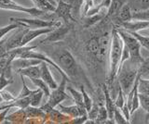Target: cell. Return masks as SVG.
Here are the masks:
<instances>
[{
  "label": "cell",
  "instance_id": "cell-1",
  "mask_svg": "<svg viewBox=\"0 0 149 124\" xmlns=\"http://www.w3.org/2000/svg\"><path fill=\"white\" fill-rule=\"evenodd\" d=\"M50 58L62 69L71 82L72 80L79 81L84 77L81 68L77 64L76 58L64 47L56 48L52 53V58Z\"/></svg>",
  "mask_w": 149,
  "mask_h": 124
},
{
  "label": "cell",
  "instance_id": "cell-2",
  "mask_svg": "<svg viewBox=\"0 0 149 124\" xmlns=\"http://www.w3.org/2000/svg\"><path fill=\"white\" fill-rule=\"evenodd\" d=\"M123 50V41L118 33L116 28H113L111 32L110 48L108 53L109 66H108V76L107 82L109 84H113L114 81L116 79V75L119 70L121 55Z\"/></svg>",
  "mask_w": 149,
  "mask_h": 124
},
{
  "label": "cell",
  "instance_id": "cell-3",
  "mask_svg": "<svg viewBox=\"0 0 149 124\" xmlns=\"http://www.w3.org/2000/svg\"><path fill=\"white\" fill-rule=\"evenodd\" d=\"M138 67L132 65L130 62V64H127V61L119 69L116 78H118L119 88L122 90L125 96L132 89L138 76Z\"/></svg>",
  "mask_w": 149,
  "mask_h": 124
},
{
  "label": "cell",
  "instance_id": "cell-4",
  "mask_svg": "<svg viewBox=\"0 0 149 124\" xmlns=\"http://www.w3.org/2000/svg\"><path fill=\"white\" fill-rule=\"evenodd\" d=\"M116 30H118V33L120 35L121 39H122L124 45L128 47L130 51V58L129 61L132 65L139 68L144 60V58L141 55V45H140L139 42L136 40V38L133 37L132 34H129L128 32L124 31L123 29L116 28Z\"/></svg>",
  "mask_w": 149,
  "mask_h": 124
},
{
  "label": "cell",
  "instance_id": "cell-5",
  "mask_svg": "<svg viewBox=\"0 0 149 124\" xmlns=\"http://www.w3.org/2000/svg\"><path fill=\"white\" fill-rule=\"evenodd\" d=\"M67 82L68 81L66 79L62 78L61 84H58L57 88L50 91V95L48 97V101H47L43 106L39 107L42 111H44L46 114H48L50 110H52L56 107H58V105L62 104L63 100L69 98V95L66 94V92H65Z\"/></svg>",
  "mask_w": 149,
  "mask_h": 124
},
{
  "label": "cell",
  "instance_id": "cell-6",
  "mask_svg": "<svg viewBox=\"0 0 149 124\" xmlns=\"http://www.w3.org/2000/svg\"><path fill=\"white\" fill-rule=\"evenodd\" d=\"M11 23H16L19 26H23L28 29H42V28H57L62 25V22L55 20H44L39 18L26 19V18H9Z\"/></svg>",
  "mask_w": 149,
  "mask_h": 124
},
{
  "label": "cell",
  "instance_id": "cell-7",
  "mask_svg": "<svg viewBox=\"0 0 149 124\" xmlns=\"http://www.w3.org/2000/svg\"><path fill=\"white\" fill-rule=\"evenodd\" d=\"M0 10L22 12L34 18H50V13H46L36 8H27L16 3L13 0H0Z\"/></svg>",
  "mask_w": 149,
  "mask_h": 124
},
{
  "label": "cell",
  "instance_id": "cell-8",
  "mask_svg": "<svg viewBox=\"0 0 149 124\" xmlns=\"http://www.w3.org/2000/svg\"><path fill=\"white\" fill-rule=\"evenodd\" d=\"M27 29L28 28H25L23 26H19L17 29L14 30V33L12 34V35L9 36L8 40L4 43L6 51H10V50L21 47L22 37L26 33Z\"/></svg>",
  "mask_w": 149,
  "mask_h": 124
},
{
  "label": "cell",
  "instance_id": "cell-9",
  "mask_svg": "<svg viewBox=\"0 0 149 124\" xmlns=\"http://www.w3.org/2000/svg\"><path fill=\"white\" fill-rule=\"evenodd\" d=\"M55 28H42V29H27L26 33L24 34L22 40L21 47H26L29 45L33 40L39 37L41 35H47L49 34L50 32H52Z\"/></svg>",
  "mask_w": 149,
  "mask_h": 124
},
{
  "label": "cell",
  "instance_id": "cell-10",
  "mask_svg": "<svg viewBox=\"0 0 149 124\" xmlns=\"http://www.w3.org/2000/svg\"><path fill=\"white\" fill-rule=\"evenodd\" d=\"M118 28L123 29L129 33H139L140 31L146 30L149 28V21H130L128 22L118 24Z\"/></svg>",
  "mask_w": 149,
  "mask_h": 124
},
{
  "label": "cell",
  "instance_id": "cell-11",
  "mask_svg": "<svg viewBox=\"0 0 149 124\" xmlns=\"http://www.w3.org/2000/svg\"><path fill=\"white\" fill-rule=\"evenodd\" d=\"M70 30V26L69 25H61L57 28H55L52 32H50L49 34H47L46 38L44 40H42V43L45 42H59V41L62 40L65 35L67 34V33Z\"/></svg>",
  "mask_w": 149,
  "mask_h": 124
},
{
  "label": "cell",
  "instance_id": "cell-12",
  "mask_svg": "<svg viewBox=\"0 0 149 124\" xmlns=\"http://www.w3.org/2000/svg\"><path fill=\"white\" fill-rule=\"evenodd\" d=\"M54 13L59 18H62L63 20H64L66 23H68L69 21H74L72 6L63 2L62 0H59L58 1Z\"/></svg>",
  "mask_w": 149,
  "mask_h": 124
},
{
  "label": "cell",
  "instance_id": "cell-13",
  "mask_svg": "<svg viewBox=\"0 0 149 124\" xmlns=\"http://www.w3.org/2000/svg\"><path fill=\"white\" fill-rule=\"evenodd\" d=\"M40 78L46 82L50 90L56 89L58 87V84H57V82L55 81L52 73H51L49 70V65L43 61L40 64Z\"/></svg>",
  "mask_w": 149,
  "mask_h": 124
},
{
  "label": "cell",
  "instance_id": "cell-14",
  "mask_svg": "<svg viewBox=\"0 0 149 124\" xmlns=\"http://www.w3.org/2000/svg\"><path fill=\"white\" fill-rule=\"evenodd\" d=\"M58 109L63 114L66 115V116L70 117L71 119L81 117V116H84V115H87L86 109L82 108H79L78 106H77V105L63 106V104H60V105H58Z\"/></svg>",
  "mask_w": 149,
  "mask_h": 124
},
{
  "label": "cell",
  "instance_id": "cell-15",
  "mask_svg": "<svg viewBox=\"0 0 149 124\" xmlns=\"http://www.w3.org/2000/svg\"><path fill=\"white\" fill-rule=\"evenodd\" d=\"M102 94H104V107L106 108L107 114H108V119H114V112L115 109L116 108L114 100L112 98V96L110 95L109 87L107 86V84H102Z\"/></svg>",
  "mask_w": 149,
  "mask_h": 124
},
{
  "label": "cell",
  "instance_id": "cell-16",
  "mask_svg": "<svg viewBox=\"0 0 149 124\" xmlns=\"http://www.w3.org/2000/svg\"><path fill=\"white\" fill-rule=\"evenodd\" d=\"M34 8L46 13H54L57 2L56 0H31Z\"/></svg>",
  "mask_w": 149,
  "mask_h": 124
},
{
  "label": "cell",
  "instance_id": "cell-17",
  "mask_svg": "<svg viewBox=\"0 0 149 124\" xmlns=\"http://www.w3.org/2000/svg\"><path fill=\"white\" fill-rule=\"evenodd\" d=\"M42 61L37 60V59H32V58H16L14 59L11 63V68L14 69V71L21 70V69H25L31 66H36L41 64Z\"/></svg>",
  "mask_w": 149,
  "mask_h": 124
},
{
  "label": "cell",
  "instance_id": "cell-18",
  "mask_svg": "<svg viewBox=\"0 0 149 124\" xmlns=\"http://www.w3.org/2000/svg\"><path fill=\"white\" fill-rule=\"evenodd\" d=\"M116 19L118 20V24L132 21V10L129 3H123Z\"/></svg>",
  "mask_w": 149,
  "mask_h": 124
},
{
  "label": "cell",
  "instance_id": "cell-19",
  "mask_svg": "<svg viewBox=\"0 0 149 124\" xmlns=\"http://www.w3.org/2000/svg\"><path fill=\"white\" fill-rule=\"evenodd\" d=\"M86 51L91 58L100 61V47L98 37H93L88 41L86 44Z\"/></svg>",
  "mask_w": 149,
  "mask_h": 124
},
{
  "label": "cell",
  "instance_id": "cell-20",
  "mask_svg": "<svg viewBox=\"0 0 149 124\" xmlns=\"http://www.w3.org/2000/svg\"><path fill=\"white\" fill-rule=\"evenodd\" d=\"M48 116V121H49V122L54 123V124H63L64 122L68 121L70 119V117L66 116V115L63 114L60 110L57 109H52L47 114Z\"/></svg>",
  "mask_w": 149,
  "mask_h": 124
},
{
  "label": "cell",
  "instance_id": "cell-21",
  "mask_svg": "<svg viewBox=\"0 0 149 124\" xmlns=\"http://www.w3.org/2000/svg\"><path fill=\"white\" fill-rule=\"evenodd\" d=\"M20 76L26 77L28 79H34V78H40V64L36 66H31L25 69H21V70L16 71Z\"/></svg>",
  "mask_w": 149,
  "mask_h": 124
},
{
  "label": "cell",
  "instance_id": "cell-22",
  "mask_svg": "<svg viewBox=\"0 0 149 124\" xmlns=\"http://www.w3.org/2000/svg\"><path fill=\"white\" fill-rule=\"evenodd\" d=\"M25 112V117L26 119H35V118H44V117H48L47 114L42 111L40 108H34L29 106L28 108L24 109Z\"/></svg>",
  "mask_w": 149,
  "mask_h": 124
},
{
  "label": "cell",
  "instance_id": "cell-23",
  "mask_svg": "<svg viewBox=\"0 0 149 124\" xmlns=\"http://www.w3.org/2000/svg\"><path fill=\"white\" fill-rule=\"evenodd\" d=\"M122 5H123L122 0H111V4L106 16L112 18V19H116Z\"/></svg>",
  "mask_w": 149,
  "mask_h": 124
},
{
  "label": "cell",
  "instance_id": "cell-24",
  "mask_svg": "<svg viewBox=\"0 0 149 124\" xmlns=\"http://www.w3.org/2000/svg\"><path fill=\"white\" fill-rule=\"evenodd\" d=\"M66 89L70 94L74 102V105L78 106L79 108H84V105H83V97H82V94L80 91H78L77 89H74L72 86H66Z\"/></svg>",
  "mask_w": 149,
  "mask_h": 124
},
{
  "label": "cell",
  "instance_id": "cell-25",
  "mask_svg": "<svg viewBox=\"0 0 149 124\" xmlns=\"http://www.w3.org/2000/svg\"><path fill=\"white\" fill-rule=\"evenodd\" d=\"M129 4L132 12L146 10L149 8V0H132V3Z\"/></svg>",
  "mask_w": 149,
  "mask_h": 124
},
{
  "label": "cell",
  "instance_id": "cell-26",
  "mask_svg": "<svg viewBox=\"0 0 149 124\" xmlns=\"http://www.w3.org/2000/svg\"><path fill=\"white\" fill-rule=\"evenodd\" d=\"M29 80L35 84V86H36L39 90H41L42 92H43L45 96L49 97L51 90L49 89V87L47 85V84L41 79V78H34V79H29Z\"/></svg>",
  "mask_w": 149,
  "mask_h": 124
},
{
  "label": "cell",
  "instance_id": "cell-27",
  "mask_svg": "<svg viewBox=\"0 0 149 124\" xmlns=\"http://www.w3.org/2000/svg\"><path fill=\"white\" fill-rule=\"evenodd\" d=\"M21 79H22V89L21 91V93L19 94V95L17 96L16 98H24V97H30L32 95L36 94V92H38L39 89L36 88V89H34L32 90L30 89L29 87L26 85V82H25V80H24V77L23 76H21Z\"/></svg>",
  "mask_w": 149,
  "mask_h": 124
},
{
  "label": "cell",
  "instance_id": "cell-28",
  "mask_svg": "<svg viewBox=\"0 0 149 124\" xmlns=\"http://www.w3.org/2000/svg\"><path fill=\"white\" fill-rule=\"evenodd\" d=\"M80 92L82 94V97H83V105H84V108L86 109V111L88 112L91 110V108H92L93 106V100L92 98L90 96V95L88 94V92L85 90L84 86L81 85L80 86Z\"/></svg>",
  "mask_w": 149,
  "mask_h": 124
},
{
  "label": "cell",
  "instance_id": "cell-29",
  "mask_svg": "<svg viewBox=\"0 0 149 124\" xmlns=\"http://www.w3.org/2000/svg\"><path fill=\"white\" fill-rule=\"evenodd\" d=\"M99 105H100L99 110H98V114L95 121L98 124H104V122L108 119V114H107L104 104H101V102H99Z\"/></svg>",
  "mask_w": 149,
  "mask_h": 124
},
{
  "label": "cell",
  "instance_id": "cell-30",
  "mask_svg": "<svg viewBox=\"0 0 149 124\" xmlns=\"http://www.w3.org/2000/svg\"><path fill=\"white\" fill-rule=\"evenodd\" d=\"M138 92L139 94L149 95V80L142 79V77H139L138 81Z\"/></svg>",
  "mask_w": 149,
  "mask_h": 124
},
{
  "label": "cell",
  "instance_id": "cell-31",
  "mask_svg": "<svg viewBox=\"0 0 149 124\" xmlns=\"http://www.w3.org/2000/svg\"><path fill=\"white\" fill-rule=\"evenodd\" d=\"M43 92L41 90H39L38 92H36V94L32 95L30 96V106L31 107H34V108H39L40 107V103H41V100L43 98Z\"/></svg>",
  "mask_w": 149,
  "mask_h": 124
},
{
  "label": "cell",
  "instance_id": "cell-32",
  "mask_svg": "<svg viewBox=\"0 0 149 124\" xmlns=\"http://www.w3.org/2000/svg\"><path fill=\"white\" fill-rule=\"evenodd\" d=\"M128 33H129V32H128ZM129 34H130L133 36V37L136 38V40L139 42V44H140L141 47L149 50V37H148V36L141 35L139 33H129Z\"/></svg>",
  "mask_w": 149,
  "mask_h": 124
},
{
  "label": "cell",
  "instance_id": "cell-33",
  "mask_svg": "<svg viewBox=\"0 0 149 124\" xmlns=\"http://www.w3.org/2000/svg\"><path fill=\"white\" fill-rule=\"evenodd\" d=\"M132 21H149V8L146 10L132 12Z\"/></svg>",
  "mask_w": 149,
  "mask_h": 124
},
{
  "label": "cell",
  "instance_id": "cell-34",
  "mask_svg": "<svg viewBox=\"0 0 149 124\" xmlns=\"http://www.w3.org/2000/svg\"><path fill=\"white\" fill-rule=\"evenodd\" d=\"M114 103H115L116 108L120 110L123 108L124 105L126 103V96L124 95L122 90L119 88V86H118V96H116V100L114 101Z\"/></svg>",
  "mask_w": 149,
  "mask_h": 124
},
{
  "label": "cell",
  "instance_id": "cell-35",
  "mask_svg": "<svg viewBox=\"0 0 149 124\" xmlns=\"http://www.w3.org/2000/svg\"><path fill=\"white\" fill-rule=\"evenodd\" d=\"M19 27L18 24L16 23H9L7 26H4V27H0V42L2 41V39L6 36L8 34H9L10 32L14 31L15 29H17Z\"/></svg>",
  "mask_w": 149,
  "mask_h": 124
},
{
  "label": "cell",
  "instance_id": "cell-36",
  "mask_svg": "<svg viewBox=\"0 0 149 124\" xmlns=\"http://www.w3.org/2000/svg\"><path fill=\"white\" fill-rule=\"evenodd\" d=\"M114 121L116 124H130V121L126 119L123 114L119 111V109L116 108L114 112Z\"/></svg>",
  "mask_w": 149,
  "mask_h": 124
},
{
  "label": "cell",
  "instance_id": "cell-37",
  "mask_svg": "<svg viewBox=\"0 0 149 124\" xmlns=\"http://www.w3.org/2000/svg\"><path fill=\"white\" fill-rule=\"evenodd\" d=\"M139 102L140 106L146 112V115L149 114V95L139 94Z\"/></svg>",
  "mask_w": 149,
  "mask_h": 124
},
{
  "label": "cell",
  "instance_id": "cell-38",
  "mask_svg": "<svg viewBox=\"0 0 149 124\" xmlns=\"http://www.w3.org/2000/svg\"><path fill=\"white\" fill-rule=\"evenodd\" d=\"M0 95H1L2 96V98H3V101L6 104H9V103H11L13 102L14 100L16 99V97H14L13 95L10 93V92H8V90L6 89H4L2 91H0Z\"/></svg>",
  "mask_w": 149,
  "mask_h": 124
},
{
  "label": "cell",
  "instance_id": "cell-39",
  "mask_svg": "<svg viewBox=\"0 0 149 124\" xmlns=\"http://www.w3.org/2000/svg\"><path fill=\"white\" fill-rule=\"evenodd\" d=\"M99 103H93L92 108L88 112H87V116L88 119H91V121H95L97 118V114H98V110H99Z\"/></svg>",
  "mask_w": 149,
  "mask_h": 124
},
{
  "label": "cell",
  "instance_id": "cell-40",
  "mask_svg": "<svg viewBox=\"0 0 149 124\" xmlns=\"http://www.w3.org/2000/svg\"><path fill=\"white\" fill-rule=\"evenodd\" d=\"M13 82V79H8L4 73H0V91L4 90L8 85Z\"/></svg>",
  "mask_w": 149,
  "mask_h": 124
},
{
  "label": "cell",
  "instance_id": "cell-41",
  "mask_svg": "<svg viewBox=\"0 0 149 124\" xmlns=\"http://www.w3.org/2000/svg\"><path fill=\"white\" fill-rule=\"evenodd\" d=\"M88 119V116L87 115H84V116H81V117H77V118H73V119H70L68 121L64 122L63 124H83Z\"/></svg>",
  "mask_w": 149,
  "mask_h": 124
},
{
  "label": "cell",
  "instance_id": "cell-42",
  "mask_svg": "<svg viewBox=\"0 0 149 124\" xmlns=\"http://www.w3.org/2000/svg\"><path fill=\"white\" fill-rule=\"evenodd\" d=\"M62 1L68 4L70 6H72V10H74V7H79V8H80V6H79V0H62Z\"/></svg>",
  "mask_w": 149,
  "mask_h": 124
},
{
  "label": "cell",
  "instance_id": "cell-43",
  "mask_svg": "<svg viewBox=\"0 0 149 124\" xmlns=\"http://www.w3.org/2000/svg\"><path fill=\"white\" fill-rule=\"evenodd\" d=\"M83 124H98L95 121H91V119H87Z\"/></svg>",
  "mask_w": 149,
  "mask_h": 124
},
{
  "label": "cell",
  "instance_id": "cell-44",
  "mask_svg": "<svg viewBox=\"0 0 149 124\" xmlns=\"http://www.w3.org/2000/svg\"><path fill=\"white\" fill-rule=\"evenodd\" d=\"M102 1V0H92V3H93V7H95L97 5H99V4Z\"/></svg>",
  "mask_w": 149,
  "mask_h": 124
},
{
  "label": "cell",
  "instance_id": "cell-45",
  "mask_svg": "<svg viewBox=\"0 0 149 124\" xmlns=\"http://www.w3.org/2000/svg\"><path fill=\"white\" fill-rule=\"evenodd\" d=\"M104 124H116V122H115V121L114 119H107V121L104 122Z\"/></svg>",
  "mask_w": 149,
  "mask_h": 124
},
{
  "label": "cell",
  "instance_id": "cell-46",
  "mask_svg": "<svg viewBox=\"0 0 149 124\" xmlns=\"http://www.w3.org/2000/svg\"><path fill=\"white\" fill-rule=\"evenodd\" d=\"M4 102L3 101V98H2V96H1V95H0V104H2Z\"/></svg>",
  "mask_w": 149,
  "mask_h": 124
},
{
  "label": "cell",
  "instance_id": "cell-47",
  "mask_svg": "<svg viewBox=\"0 0 149 124\" xmlns=\"http://www.w3.org/2000/svg\"><path fill=\"white\" fill-rule=\"evenodd\" d=\"M146 123H147V124H149V119H148V121H146Z\"/></svg>",
  "mask_w": 149,
  "mask_h": 124
},
{
  "label": "cell",
  "instance_id": "cell-48",
  "mask_svg": "<svg viewBox=\"0 0 149 124\" xmlns=\"http://www.w3.org/2000/svg\"><path fill=\"white\" fill-rule=\"evenodd\" d=\"M148 29H149V28H148Z\"/></svg>",
  "mask_w": 149,
  "mask_h": 124
}]
</instances>
